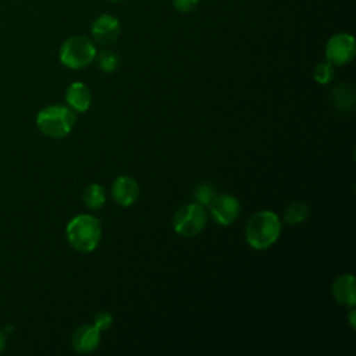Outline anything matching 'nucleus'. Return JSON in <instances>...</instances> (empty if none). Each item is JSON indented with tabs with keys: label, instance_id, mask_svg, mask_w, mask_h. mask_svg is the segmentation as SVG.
I'll return each instance as SVG.
<instances>
[{
	"label": "nucleus",
	"instance_id": "ddd939ff",
	"mask_svg": "<svg viewBox=\"0 0 356 356\" xmlns=\"http://www.w3.org/2000/svg\"><path fill=\"white\" fill-rule=\"evenodd\" d=\"M330 97L332 104L341 111H352L355 107L356 95L353 88L348 83L335 85L330 92Z\"/></svg>",
	"mask_w": 356,
	"mask_h": 356
},
{
	"label": "nucleus",
	"instance_id": "f8f14e48",
	"mask_svg": "<svg viewBox=\"0 0 356 356\" xmlns=\"http://www.w3.org/2000/svg\"><path fill=\"white\" fill-rule=\"evenodd\" d=\"M332 295L339 305L353 307L356 303L355 280L352 274H342L332 284Z\"/></svg>",
	"mask_w": 356,
	"mask_h": 356
},
{
	"label": "nucleus",
	"instance_id": "2eb2a0df",
	"mask_svg": "<svg viewBox=\"0 0 356 356\" xmlns=\"http://www.w3.org/2000/svg\"><path fill=\"white\" fill-rule=\"evenodd\" d=\"M309 217V206L305 202L296 200L286 206L284 211V218L288 224H300Z\"/></svg>",
	"mask_w": 356,
	"mask_h": 356
},
{
	"label": "nucleus",
	"instance_id": "f03ea898",
	"mask_svg": "<svg viewBox=\"0 0 356 356\" xmlns=\"http://www.w3.org/2000/svg\"><path fill=\"white\" fill-rule=\"evenodd\" d=\"M70 245L78 252H92L102 239L100 220L90 214H79L74 217L65 228Z\"/></svg>",
	"mask_w": 356,
	"mask_h": 356
},
{
	"label": "nucleus",
	"instance_id": "20e7f679",
	"mask_svg": "<svg viewBox=\"0 0 356 356\" xmlns=\"http://www.w3.org/2000/svg\"><path fill=\"white\" fill-rule=\"evenodd\" d=\"M96 53L97 51L92 39L83 35H74L63 42L58 51V58L67 68L82 70L95 61Z\"/></svg>",
	"mask_w": 356,
	"mask_h": 356
},
{
	"label": "nucleus",
	"instance_id": "f257e3e1",
	"mask_svg": "<svg viewBox=\"0 0 356 356\" xmlns=\"http://www.w3.org/2000/svg\"><path fill=\"white\" fill-rule=\"evenodd\" d=\"M281 221L271 210H261L250 216L245 227L248 243L256 250L270 248L280 236Z\"/></svg>",
	"mask_w": 356,
	"mask_h": 356
},
{
	"label": "nucleus",
	"instance_id": "1a4fd4ad",
	"mask_svg": "<svg viewBox=\"0 0 356 356\" xmlns=\"http://www.w3.org/2000/svg\"><path fill=\"white\" fill-rule=\"evenodd\" d=\"M111 195H113V199L120 206L128 207L138 200L139 185L134 178H131L128 175H121L113 181Z\"/></svg>",
	"mask_w": 356,
	"mask_h": 356
},
{
	"label": "nucleus",
	"instance_id": "0eeeda50",
	"mask_svg": "<svg viewBox=\"0 0 356 356\" xmlns=\"http://www.w3.org/2000/svg\"><path fill=\"white\" fill-rule=\"evenodd\" d=\"M210 214L213 220L220 225H229L232 224L241 213V203L239 200L228 193L216 195V197L209 204Z\"/></svg>",
	"mask_w": 356,
	"mask_h": 356
},
{
	"label": "nucleus",
	"instance_id": "412c9836",
	"mask_svg": "<svg viewBox=\"0 0 356 356\" xmlns=\"http://www.w3.org/2000/svg\"><path fill=\"white\" fill-rule=\"evenodd\" d=\"M4 346H6V337H4V334L0 331V352L4 349Z\"/></svg>",
	"mask_w": 356,
	"mask_h": 356
},
{
	"label": "nucleus",
	"instance_id": "9d476101",
	"mask_svg": "<svg viewBox=\"0 0 356 356\" xmlns=\"http://www.w3.org/2000/svg\"><path fill=\"white\" fill-rule=\"evenodd\" d=\"M100 343V330L95 325L83 324L78 327L71 339L72 349L78 353H90L93 352Z\"/></svg>",
	"mask_w": 356,
	"mask_h": 356
},
{
	"label": "nucleus",
	"instance_id": "4be33fe9",
	"mask_svg": "<svg viewBox=\"0 0 356 356\" xmlns=\"http://www.w3.org/2000/svg\"><path fill=\"white\" fill-rule=\"evenodd\" d=\"M353 316H355V310H350V314H349V321H350V325H352V327H355V318H353Z\"/></svg>",
	"mask_w": 356,
	"mask_h": 356
},
{
	"label": "nucleus",
	"instance_id": "a211bd4d",
	"mask_svg": "<svg viewBox=\"0 0 356 356\" xmlns=\"http://www.w3.org/2000/svg\"><path fill=\"white\" fill-rule=\"evenodd\" d=\"M334 75H335V70L330 61H321L313 70L314 81L321 85L330 83L334 79Z\"/></svg>",
	"mask_w": 356,
	"mask_h": 356
},
{
	"label": "nucleus",
	"instance_id": "39448f33",
	"mask_svg": "<svg viewBox=\"0 0 356 356\" xmlns=\"http://www.w3.org/2000/svg\"><path fill=\"white\" fill-rule=\"evenodd\" d=\"M207 224V213L197 203L182 206L172 218V227L177 234L185 238L199 235Z\"/></svg>",
	"mask_w": 356,
	"mask_h": 356
},
{
	"label": "nucleus",
	"instance_id": "7ed1b4c3",
	"mask_svg": "<svg viewBox=\"0 0 356 356\" xmlns=\"http://www.w3.org/2000/svg\"><path fill=\"white\" fill-rule=\"evenodd\" d=\"M76 115L72 108L67 106L53 104L42 108L36 115V125L39 131L49 138H64L75 125Z\"/></svg>",
	"mask_w": 356,
	"mask_h": 356
},
{
	"label": "nucleus",
	"instance_id": "aec40b11",
	"mask_svg": "<svg viewBox=\"0 0 356 356\" xmlns=\"http://www.w3.org/2000/svg\"><path fill=\"white\" fill-rule=\"evenodd\" d=\"M200 0H172V6L174 8L181 13V14H186L193 11Z\"/></svg>",
	"mask_w": 356,
	"mask_h": 356
},
{
	"label": "nucleus",
	"instance_id": "5701e85b",
	"mask_svg": "<svg viewBox=\"0 0 356 356\" xmlns=\"http://www.w3.org/2000/svg\"><path fill=\"white\" fill-rule=\"evenodd\" d=\"M108 1H111V3H117V1H121V0H108Z\"/></svg>",
	"mask_w": 356,
	"mask_h": 356
},
{
	"label": "nucleus",
	"instance_id": "4468645a",
	"mask_svg": "<svg viewBox=\"0 0 356 356\" xmlns=\"http://www.w3.org/2000/svg\"><path fill=\"white\" fill-rule=\"evenodd\" d=\"M83 204L90 210H99L106 203L104 188L99 184H90L83 189L82 193Z\"/></svg>",
	"mask_w": 356,
	"mask_h": 356
},
{
	"label": "nucleus",
	"instance_id": "f3484780",
	"mask_svg": "<svg viewBox=\"0 0 356 356\" xmlns=\"http://www.w3.org/2000/svg\"><path fill=\"white\" fill-rule=\"evenodd\" d=\"M217 191L214 188V185L209 184V182H202L199 185H196L195 191H193V199L195 203L206 207L211 203V200L216 197Z\"/></svg>",
	"mask_w": 356,
	"mask_h": 356
},
{
	"label": "nucleus",
	"instance_id": "9b49d317",
	"mask_svg": "<svg viewBox=\"0 0 356 356\" xmlns=\"http://www.w3.org/2000/svg\"><path fill=\"white\" fill-rule=\"evenodd\" d=\"M65 100L74 111L85 113L92 103V93L82 82H72L65 90Z\"/></svg>",
	"mask_w": 356,
	"mask_h": 356
},
{
	"label": "nucleus",
	"instance_id": "6e6552de",
	"mask_svg": "<svg viewBox=\"0 0 356 356\" xmlns=\"http://www.w3.org/2000/svg\"><path fill=\"white\" fill-rule=\"evenodd\" d=\"M121 33L120 21L111 14H100L90 25L92 39L102 46L114 43Z\"/></svg>",
	"mask_w": 356,
	"mask_h": 356
},
{
	"label": "nucleus",
	"instance_id": "423d86ee",
	"mask_svg": "<svg viewBox=\"0 0 356 356\" xmlns=\"http://www.w3.org/2000/svg\"><path fill=\"white\" fill-rule=\"evenodd\" d=\"M356 44L350 33L339 32L332 35L325 44V57L332 65H345L355 58Z\"/></svg>",
	"mask_w": 356,
	"mask_h": 356
},
{
	"label": "nucleus",
	"instance_id": "6ab92c4d",
	"mask_svg": "<svg viewBox=\"0 0 356 356\" xmlns=\"http://www.w3.org/2000/svg\"><path fill=\"white\" fill-rule=\"evenodd\" d=\"M93 325L100 330V331H104V330H108L111 325H113V316L108 313V312H99L96 316H95V320H93Z\"/></svg>",
	"mask_w": 356,
	"mask_h": 356
},
{
	"label": "nucleus",
	"instance_id": "dca6fc26",
	"mask_svg": "<svg viewBox=\"0 0 356 356\" xmlns=\"http://www.w3.org/2000/svg\"><path fill=\"white\" fill-rule=\"evenodd\" d=\"M97 68L106 74L114 72L120 65V57L113 50H102L95 56Z\"/></svg>",
	"mask_w": 356,
	"mask_h": 356
}]
</instances>
